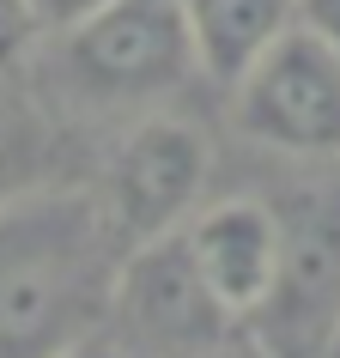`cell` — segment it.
<instances>
[{
    "label": "cell",
    "mask_w": 340,
    "mask_h": 358,
    "mask_svg": "<svg viewBox=\"0 0 340 358\" xmlns=\"http://www.w3.org/2000/svg\"><path fill=\"white\" fill-rule=\"evenodd\" d=\"M207 176H213V146L201 122L176 110H146L110 140L85 189H92V207L110 231V243L128 255V249L183 225L207 201Z\"/></svg>",
    "instance_id": "obj_3"
},
{
    "label": "cell",
    "mask_w": 340,
    "mask_h": 358,
    "mask_svg": "<svg viewBox=\"0 0 340 358\" xmlns=\"http://www.w3.org/2000/svg\"><path fill=\"white\" fill-rule=\"evenodd\" d=\"M104 322L122 340H134L146 358H207L237 340V316L207 292L176 231L128 249L115 262Z\"/></svg>",
    "instance_id": "obj_6"
},
{
    "label": "cell",
    "mask_w": 340,
    "mask_h": 358,
    "mask_svg": "<svg viewBox=\"0 0 340 358\" xmlns=\"http://www.w3.org/2000/svg\"><path fill=\"white\" fill-rule=\"evenodd\" d=\"M183 249H189L194 273L207 280V292L225 303L237 328L262 303L274 262H280V207H267L255 194H231V201H201V207L176 225Z\"/></svg>",
    "instance_id": "obj_7"
},
{
    "label": "cell",
    "mask_w": 340,
    "mask_h": 358,
    "mask_svg": "<svg viewBox=\"0 0 340 358\" xmlns=\"http://www.w3.org/2000/svg\"><path fill=\"white\" fill-rule=\"evenodd\" d=\"M292 19L304 31H316V37L340 43V0H292Z\"/></svg>",
    "instance_id": "obj_12"
},
{
    "label": "cell",
    "mask_w": 340,
    "mask_h": 358,
    "mask_svg": "<svg viewBox=\"0 0 340 358\" xmlns=\"http://www.w3.org/2000/svg\"><path fill=\"white\" fill-rule=\"evenodd\" d=\"M183 24H189L194 73L231 92L249 73V61L292 24V0H183Z\"/></svg>",
    "instance_id": "obj_8"
},
{
    "label": "cell",
    "mask_w": 340,
    "mask_h": 358,
    "mask_svg": "<svg viewBox=\"0 0 340 358\" xmlns=\"http://www.w3.org/2000/svg\"><path fill=\"white\" fill-rule=\"evenodd\" d=\"M231 122L262 152L298 164L340 158V43L304 31L298 19L249 61L231 85Z\"/></svg>",
    "instance_id": "obj_4"
},
{
    "label": "cell",
    "mask_w": 340,
    "mask_h": 358,
    "mask_svg": "<svg viewBox=\"0 0 340 358\" xmlns=\"http://www.w3.org/2000/svg\"><path fill=\"white\" fill-rule=\"evenodd\" d=\"M92 6H104V0H31V13L43 19V37L61 31V24H73V19H85Z\"/></svg>",
    "instance_id": "obj_13"
},
{
    "label": "cell",
    "mask_w": 340,
    "mask_h": 358,
    "mask_svg": "<svg viewBox=\"0 0 340 358\" xmlns=\"http://www.w3.org/2000/svg\"><path fill=\"white\" fill-rule=\"evenodd\" d=\"M122 249L85 182H49L0 207V358H55L110 316Z\"/></svg>",
    "instance_id": "obj_1"
},
{
    "label": "cell",
    "mask_w": 340,
    "mask_h": 358,
    "mask_svg": "<svg viewBox=\"0 0 340 358\" xmlns=\"http://www.w3.org/2000/svg\"><path fill=\"white\" fill-rule=\"evenodd\" d=\"M31 92L49 110L73 115H146L194 85V49L183 0H104L85 19L61 24L37 43L24 67Z\"/></svg>",
    "instance_id": "obj_2"
},
{
    "label": "cell",
    "mask_w": 340,
    "mask_h": 358,
    "mask_svg": "<svg viewBox=\"0 0 340 358\" xmlns=\"http://www.w3.org/2000/svg\"><path fill=\"white\" fill-rule=\"evenodd\" d=\"M207 358H255V352H249V346H243V334H237L231 346H219V352H207Z\"/></svg>",
    "instance_id": "obj_14"
},
{
    "label": "cell",
    "mask_w": 340,
    "mask_h": 358,
    "mask_svg": "<svg viewBox=\"0 0 340 358\" xmlns=\"http://www.w3.org/2000/svg\"><path fill=\"white\" fill-rule=\"evenodd\" d=\"M55 358H146V352H140L134 340H122L110 322H104V328H92L85 340H73V346H67V352H55Z\"/></svg>",
    "instance_id": "obj_11"
},
{
    "label": "cell",
    "mask_w": 340,
    "mask_h": 358,
    "mask_svg": "<svg viewBox=\"0 0 340 358\" xmlns=\"http://www.w3.org/2000/svg\"><path fill=\"white\" fill-rule=\"evenodd\" d=\"M61 158H67V140L55 110L24 79H0V207L49 182H73L61 176Z\"/></svg>",
    "instance_id": "obj_9"
},
{
    "label": "cell",
    "mask_w": 340,
    "mask_h": 358,
    "mask_svg": "<svg viewBox=\"0 0 340 358\" xmlns=\"http://www.w3.org/2000/svg\"><path fill=\"white\" fill-rule=\"evenodd\" d=\"M255 358H340V201L304 194L280 213V262L243 316Z\"/></svg>",
    "instance_id": "obj_5"
},
{
    "label": "cell",
    "mask_w": 340,
    "mask_h": 358,
    "mask_svg": "<svg viewBox=\"0 0 340 358\" xmlns=\"http://www.w3.org/2000/svg\"><path fill=\"white\" fill-rule=\"evenodd\" d=\"M37 43H43V19L31 13V0H0V79H24Z\"/></svg>",
    "instance_id": "obj_10"
}]
</instances>
